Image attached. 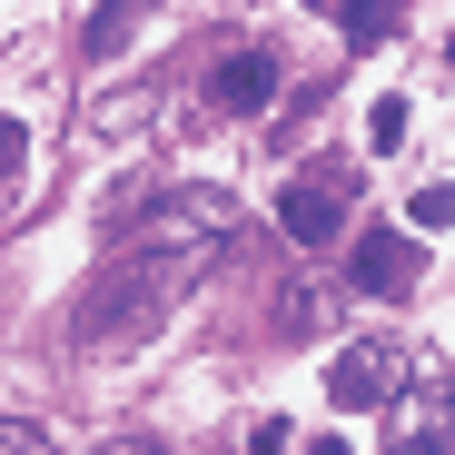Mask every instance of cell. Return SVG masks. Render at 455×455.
<instances>
[{"mask_svg":"<svg viewBox=\"0 0 455 455\" xmlns=\"http://www.w3.org/2000/svg\"><path fill=\"white\" fill-rule=\"evenodd\" d=\"M179 297H188V277H179V267L129 258V248H119V258L100 267V287L80 297V337H90V347H139L148 327L179 307Z\"/></svg>","mask_w":455,"mask_h":455,"instance_id":"2","label":"cell"},{"mask_svg":"<svg viewBox=\"0 0 455 455\" xmlns=\"http://www.w3.org/2000/svg\"><path fill=\"white\" fill-rule=\"evenodd\" d=\"M100 455H169V445H159V435H109Z\"/></svg>","mask_w":455,"mask_h":455,"instance_id":"13","label":"cell"},{"mask_svg":"<svg viewBox=\"0 0 455 455\" xmlns=\"http://www.w3.org/2000/svg\"><path fill=\"white\" fill-rule=\"evenodd\" d=\"M277 228H287L297 248H337V238H347V169L287 179V188H277Z\"/></svg>","mask_w":455,"mask_h":455,"instance_id":"5","label":"cell"},{"mask_svg":"<svg viewBox=\"0 0 455 455\" xmlns=\"http://www.w3.org/2000/svg\"><path fill=\"white\" fill-rule=\"evenodd\" d=\"M0 169H20V119H0Z\"/></svg>","mask_w":455,"mask_h":455,"instance_id":"14","label":"cell"},{"mask_svg":"<svg viewBox=\"0 0 455 455\" xmlns=\"http://www.w3.org/2000/svg\"><path fill=\"white\" fill-rule=\"evenodd\" d=\"M228 238H238V198L228 188H169V198H148L139 218H129V258H159V267H179L188 287L228 258Z\"/></svg>","mask_w":455,"mask_h":455,"instance_id":"1","label":"cell"},{"mask_svg":"<svg viewBox=\"0 0 455 455\" xmlns=\"http://www.w3.org/2000/svg\"><path fill=\"white\" fill-rule=\"evenodd\" d=\"M297 455H347V435H317V445H297Z\"/></svg>","mask_w":455,"mask_h":455,"instance_id":"15","label":"cell"},{"mask_svg":"<svg viewBox=\"0 0 455 455\" xmlns=\"http://www.w3.org/2000/svg\"><path fill=\"white\" fill-rule=\"evenodd\" d=\"M406 218H416V228H445V218H455V188H445V179H435V188H416V198H406Z\"/></svg>","mask_w":455,"mask_h":455,"instance_id":"11","label":"cell"},{"mask_svg":"<svg viewBox=\"0 0 455 455\" xmlns=\"http://www.w3.org/2000/svg\"><path fill=\"white\" fill-rule=\"evenodd\" d=\"M406 119H416L406 100H376L366 109V148H406Z\"/></svg>","mask_w":455,"mask_h":455,"instance_id":"10","label":"cell"},{"mask_svg":"<svg viewBox=\"0 0 455 455\" xmlns=\"http://www.w3.org/2000/svg\"><path fill=\"white\" fill-rule=\"evenodd\" d=\"M337 20H347V40H356V50H376V40L406 20V0H337Z\"/></svg>","mask_w":455,"mask_h":455,"instance_id":"8","label":"cell"},{"mask_svg":"<svg viewBox=\"0 0 455 455\" xmlns=\"http://www.w3.org/2000/svg\"><path fill=\"white\" fill-rule=\"evenodd\" d=\"M387 455H455V376H406L387 396Z\"/></svg>","mask_w":455,"mask_h":455,"instance_id":"3","label":"cell"},{"mask_svg":"<svg viewBox=\"0 0 455 455\" xmlns=\"http://www.w3.org/2000/svg\"><path fill=\"white\" fill-rule=\"evenodd\" d=\"M317 327H327V297L317 287H287L277 297V337H317Z\"/></svg>","mask_w":455,"mask_h":455,"instance_id":"9","label":"cell"},{"mask_svg":"<svg viewBox=\"0 0 455 455\" xmlns=\"http://www.w3.org/2000/svg\"><path fill=\"white\" fill-rule=\"evenodd\" d=\"M347 277H356L366 297H406V287H416V238H396V228H356Z\"/></svg>","mask_w":455,"mask_h":455,"instance_id":"6","label":"cell"},{"mask_svg":"<svg viewBox=\"0 0 455 455\" xmlns=\"http://www.w3.org/2000/svg\"><path fill=\"white\" fill-rule=\"evenodd\" d=\"M0 455H50V435H40V426H20V416H0Z\"/></svg>","mask_w":455,"mask_h":455,"instance_id":"12","label":"cell"},{"mask_svg":"<svg viewBox=\"0 0 455 455\" xmlns=\"http://www.w3.org/2000/svg\"><path fill=\"white\" fill-rule=\"evenodd\" d=\"M208 100H218V109H267V100H277V60H267V50H228L218 80H208Z\"/></svg>","mask_w":455,"mask_h":455,"instance_id":"7","label":"cell"},{"mask_svg":"<svg viewBox=\"0 0 455 455\" xmlns=\"http://www.w3.org/2000/svg\"><path fill=\"white\" fill-rule=\"evenodd\" d=\"M406 376H416V366H406V347H387V337H356V347H337V356H327V396L356 416V406H387V396L406 387Z\"/></svg>","mask_w":455,"mask_h":455,"instance_id":"4","label":"cell"}]
</instances>
